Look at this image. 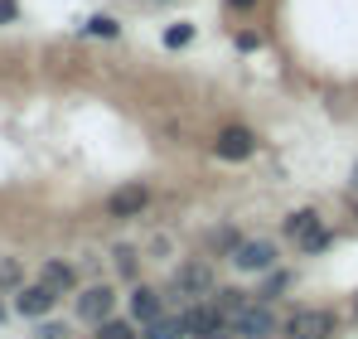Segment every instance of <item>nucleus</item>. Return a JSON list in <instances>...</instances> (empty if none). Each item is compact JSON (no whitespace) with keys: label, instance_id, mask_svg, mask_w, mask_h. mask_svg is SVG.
<instances>
[{"label":"nucleus","instance_id":"obj_1","mask_svg":"<svg viewBox=\"0 0 358 339\" xmlns=\"http://www.w3.org/2000/svg\"><path fill=\"white\" fill-rule=\"evenodd\" d=\"M213 291H218V272H213L208 257H184L175 267V277H170V300H184V305L208 300Z\"/></svg>","mask_w":358,"mask_h":339},{"label":"nucleus","instance_id":"obj_2","mask_svg":"<svg viewBox=\"0 0 358 339\" xmlns=\"http://www.w3.org/2000/svg\"><path fill=\"white\" fill-rule=\"evenodd\" d=\"M257 151H262V131L247 126V121H228V126L213 131V155L223 165H247Z\"/></svg>","mask_w":358,"mask_h":339},{"label":"nucleus","instance_id":"obj_3","mask_svg":"<svg viewBox=\"0 0 358 339\" xmlns=\"http://www.w3.org/2000/svg\"><path fill=\"white\" fill-rule=\"evenodd\" d=\"M339 335V315L324 305H296L291 315H281V339H334Z\"/></svg>","mask_w":358,"mask_h":339},{"label":"nucleus","instance_id":"obj_4","mask_svg":"<svg viewBox=\"0 0 358 339\" xmlns=\"http://www.w3.org/2000/svg\"><path fill=\"white\" fill-rule=\"evenodd\" d=\"M228 325H233V339H276L281 335V315H276V305L271 300H247L238 315H228Z\"/></svg>","mask_w":358,"mask_h":339},{"label":"nucleus","instance_id":"obj_5","mask_svg":"<svg viewBox=\"0 0 358 339\" xmlns=\"http://www.w3.org/2000/svg\"><path fill=\"white\" fill-rule=\"evenodd\" d=\"M150 209H155V189H150L145 179H126V184H117V189L107 194V219H117V223L145 219Z\"/></svg>","mask_w":358,"mask_h":339},{"label":"nucleus","instance_id":"obj_6","mask_svg":"<svg viewBox=\"0 0 358 339\" xmlns=\"http://www.w3.org/2000/svg\"><path fill=\"white\" fill-rule=\"evenodd\" d=\"M228 262H233L238 277H266V272L281 262V247H276V237H242L238 252H233Z\"/></svg>","mask_w":358,"mask_h":339},{"label":"nucleus","instance_id":"obj_7","mask_svg":"<svg viewBox=\"0 0 358 339\" xmlns=\"http://www.w3.org/2000/svg\"><path fill=\"white\" fill-rule=\"evenodd\" d=\"M184 325H189V339H233V325H228V310L208 296V300H194L184 305Z\"/></svg>","mask_w":358,"mask_h":339},{"label":"nucleus","instance_id":"obj_8","mask_svg":"<svg viewBox=\"0 0 358 339\" xmlns=\"http://www.w3.org/2000/svg\"><path fill=\"white\" fill-rule=\"evenodd\" d=\"M117 286L112 282H92V286H83V296H78V300H73V310H78V320H83V325H92V330H97V325H102V320H112V315H117Z\"/></svg>","mask_w":358,"mask_h":339},{"label":"nucleus","instance_id":"obj_9","mask_svg":"<svg viewBox=\"0 0 358 339\" xmlns=\"http://www.w3.org/2000/svg\"><path fill=\"white\" fill-rule=\"evenodd\" d=\"M59 291L49 282H29V286H20L15 291V315H24V320H49L54 310H59Z\"/></svg>","mask_w":358,"mask_h":339},{"label":"nucleus","instance_id":"obj_10","mask_svg":"<svg viewBox=\"0 0 358 339\" xmlns=\"http://www.w3.org/2000/svg\"><path fill=\"white\" fill-rule=\"evenodd\" d=\"M165 310H170V296H160V286H145V282L131 286V296H126V315H131L136 325H150V320L165 315Z\"/></svg>","mask_w":358,"mask_h":339},{"label":"nucleus","instance_id":"obj_11","mask_svg":"<svg viewBox=\"0 0 358 339\" xmlns=\"http://www.w3.org/2000/svg\"><path fill=\"white\" fill-rule=\"evenodd\" d=\"M39 282H49L59 296H68V291H78V267H73V262H63V257H44Z\"/></svg>","mask_w":358,"mask_h":339},{"label":"nucleus","instance_id":"obj_12","mask_svg":"<svg viewBox=\"0 0 358 339\" xmlns=\"http://www.w3.org/2000/svg\"><path fill=\"white\" fill-rule=\"evenodd\" d=\"M141 339H189L184 310H165V315H155L150 325H141Z\"/></svg>","mask_w":358,"mask_h":339},{"label":"nucleus","instance_id":"obj_13","mask_svg":"<svg viewBox=\"0 0 358 339\" xmlns=\"http://www.w3.org/2000/svg\"><path fill=\"white\" fill-rule=\"evenodd\" d=\"M320 223H324V219H320V209H315V204H305V209H291V214L281 219V237H286V242H300L310 228H320Z\"/></svg>","mask_w":358,"mask_h":339},{"label":"nucleus","instance_id":"obj_14","mask_svg":"<svg viewBox=\"0 0 358 339\" xmlns=\"http://www.w3.org/2000/svg\"><path fill=\"white\" fill-rule=\"evenodd\" d=\"M78 34H83V39H102V44H117L121 39V20L117 15H87V20L78 25Z\"/></svg>","mask_w":358,"mask_h":339},{"label":"nucleus","instance_id":"obj_15","mask_svg":"<svg viewBox=\"0 0 358 339\" xmlns=\"http://www.w3.org/2000/svg\"><path fill=\"white\" fill-rule=\"evenodd\" d=\"M194 39H199V25H194V20H170V25L160 29V44H165L170 54H184Z\"/></svg>","mask_w":358,"mask_h":339},{"label":"nucleus","instance_id":"obj_16","mask_svg":"<svg viewBox=\"0 0 358 339\" xmlns=\"http://www.w3.org/2000/svg\"><path fill=\"white\" fill-rule=\"evenodd\" d=\"M107 257H112V272H117L121 282L136 286V277H141V247H131V242H117Z\"/></svg>","mask_w":358,"mask_h":339},{"label":"nucleus","instance_id":"obj_17","mask_svg":"<svg viewBox=\"0 0 358 339\" xmlns=\"http://www.w3.org/2000/svg\"><path fill=\"white\" fill-rule=\"evenodd\" d=\"M242 237H247V233H242V228H233V223L213 228V233H208V257H233Z\"/></svg>","mask_w":358,"mask_h":339},{"label":"nucleus","instance_id":"obj_18","mask_svg":"<svg viewBox=\"0 0 358 339\" xmlns=\"http://www.w3.org/2000/svg\"><path fill=\"white\" fill-rule=\"evenodd\" d=\"M300 247V257H324V252H329V247H334V228H310V233H305V237H300L296 242Z\"/></svg>","mask_w":358,"mask_h":339},{"label":"nucleus","instance_id":"obj_19","mask_svg":"<svg viewBox=\"0 0 358 339\" xmlns=\"http://www.w3.org/2000/svg\"><path fill=\"white\" fill-rule=\"evenodd\" d=\"M291 282H296L291 272H281V267H271V272L262 277V291H252V296H257V300H281V296L291 291Z\"/></svg>","mask_w":358,"mask_h":339},{"label":"nucleus","instance_id":"obj_20","mask_svg":"<svg viewBox=\"0 0 358 339\" xmlns=\"http://www.w3.org/2000/svg\"><path fill=\"white\" fill-rule=\"evenodd\" d=\"M92 339H141V325H136L131 315H112V320L97 325V335H92Z\"/></svg>","mask_w":358,"mask_h":339},{"label":"nucleus","instance_id":"obj_21","mask_svg":"<svg viewBox=\"0 0 358 339\" xmlns=\"http://www.w3.org/2000/svg\"><path fill=\"white\" fill-rule=\"evenodd\" d=\"M213 300H218V305H223L228 315H238L242 305L252 300V291H242V286H218V291H213Z\"/></svg>","mask_w":358,"mask_h":339},{"label":"nucleus","instance_id":"obj_22","mask_svg":"<svg viewBox=\"0 0 358 339\" xmlns=\"http://www.w3.org/2000/svg\"><path fill=\"white\" fill-rule=\"evenodd\" d=\"M233 49H238V54H257V49H262V34H257V29H233Z\"/></svg>","mask_w":358,"mask_h":339},{"label":"nucleus","instance_id":"obj_23","mask_svg":"<svg viewBox=\"0 0 358 339\" xmlns=\"http://www.w3.org/2000/svg\"><path fill=\"white\" fill-rule=\"evenodd\" d=\"M34 325H39V330H34L39 339H63L68 335V325H59V320H34Z\"/></svg>","mask_w":358,"mask_h":339},{"label":"nucleus","instance_id":"obj_24","mask_svg":"<svg viewBox=\"0 0 358 339\" xmlns=\"http://www.w3.org/2000/svg\"><path fill=\"white\" fill-rule=\"evenodd\" d=\"M257 5H262V0H223V10H228V15H257Z\"/></svg>","mask_w":358,"mask_h":339},{"label":"nucleus","instance_id":"obj_25","mask_svg":"<svg viewBox=\"0 0 358 339\" xmlns=\"http://www.w3.org/2000/svg\"><path fill=\"white\" fill-rule=\"evenodd\" d=\"M0 286H15L20 291V262H0Z\"/></svg>","mask_w":358,"mask_h":339},{"label":"nucleus","instance_id":"obj_26","mask_svg":"<svg viewBox=\"0 0 358 339\" xmlns=\"http://www.w3.org/2000/svg\"><path fill=\"white\" fill-rule=\"evenodd\" d=\"M20 20V0H0V25H15Z\"/></svg>","mask_w":358,"mask_h":339},{"label":"nucleus","instance_id":"obj_27","mask_svg":"<svg viewBox=\"0 0 358 339\" xmlns=\"http://www.w3.org/2000/svg\"><path fill=\"white\" fill-rule=\"evenodd\" d=\"M10 310H15V305H5V300H0V325H5V315H10Z\"/></svg>","mask_w":358,"mask_h":339},{"label":"nucleus","instance_id":"obj_28","mask_svg":"<svg viewBox=\"0 0 358 339\" xmlns=\"http://www.w3.org/2000/svg\"><path fill=\"white\" fill-rule=\"evenodd\" d=\"M349 179H354V189H358V160H354V174H349Z\"/></svg>","mask_w":358,"mask_h":339},{"label":"nucleus","instance_id":"obj_29","mask_svg":"<svg viewBox=\"0 0 358 339\" xmlns=\"http://www.w3.org/2000/svg\"><path fill=\"white\" fill-rule=\"evenodd\" d=\"M354 223H358V199H354Z\"/></svg>","mask_w":358,"mask_h":339},{"label":"nucleus","instance_id":"obj_30","mask_svg":"<svg viewBox=\"0 0 358 339\" xmlns=\"http://www.w3.org/2000/svg\"><path fill=\"white\" fill-rule=\"evenodd\" d=\"M354 320H358V296H354Z\"/></svg>","mask_w":358,"mask_h":339}]
</instances>
